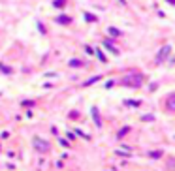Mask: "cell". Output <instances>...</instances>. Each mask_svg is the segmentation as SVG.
I'll return each instance as SVG.
<instances>
[{"label":"cell","instance_id":"cell-1","mask_svg":"<svg viewBox=\"0 0 175 171\" xmlns=\"http://www.w3.org/2000/svg\"><path fill=\"white\" fill-rule=\"evenodd\" d=\"M32 145H34V148L40 151V152H49V148H51V145L45 139H40V137H34V139H32Z\"/></svg>","mask_w":175,"mask_h":171},{"label":"cell","instance_id":"cell-2","mask_svg":"<svg viewBox=\"0 0 175 171\" xmlns=\"http://www.w3.org/2000/svg\"><path fill=\"white\" fill-rule=\"evenodd\" d=\"M123 83H124V85H130V87H139V85L143 83V77H141L139 73H134L132 77H130V75H128V77H124V81H123Z\"/></svg>","mask_w":175,"mask_h":171},{"label":"cell","instance_id":"cell-3","mask_svg":"<svg viewBox=\"0 0 175 171\" xmlns=\"http://www.w3.org/2000/svg\"><path fill=\"white\" fill-rule=\"evenodd\" d=\"M170 51H171V47H170V45H166V47L162 49V53H158V57H156V60H158V62H162L164 58H166V57L170 55Z\"/></svg>","mask_w":175,"mask_h":171},{"label":"cell","instance_id":"cell-4","mask_svg":"<svg viewBox=\"0 0 175 171\" xmlns=\"http://www.w3.org/2000/svg\"><path fill=\"white\" fill-rule=\"evenodd\" d=\"M91 113H92L94 124H96V126H102V120H100V117H98V109H96V107H92V109H91Z\"/></svg>","mask_w":175,"mask_h":171},{"label":"cell","instance_id":"cell-5","mask_svg":"<svg viewBox=\"0 0 175 171\" xmlns=\"http://www.w3.org/2000/svg\"><path fill=\"white\" fill-rule=\"evenodd\" d=\"M128 132H130V126H124V128H121V130H119V134H117V139H123V137H124Z\"/></svg>","mask_w":175,"mask_h":171},{"label":"cell","instance_id":"cell-6","mask_svg":"<svg viewBox=\"0 0 175 171\" xmlns=\"http://www.w3.org/2000/svg\"><path fill=\"white\" fill-rule=\"evenodd\" d=\"M70 21H72V19H70L68 15H60V17H57V23H60V25H68Z\"/></svg>","mask_w":175,"mask_h":171},{"label":"cell","instance_id":"cell-7","mask_svg":"<svg viewBox=\"0 0 175 171\" xmlns=\"http://www.w3.org/2000/svg\"><path fill=\"white\" fill-rule=\"evenodd\" d=\"M173 100H175V94H170V96H168V109H170V111H173V107H175Z\"/></svg>","mask_w":175,"mask_h":171},{"label":"cell","instance_id":"cell-8","mask_svg":"<svg viewBox=\"0 0 175 171\" xmlns=\"http://www.w3.org/2000/svg\"><path fill=\"white\" fill-rule=\"evenodd\" d=\"M104 45H105V47H107L109 51H111V53H115V55H117V53H119V49H117V47H115L113 44H109V41H104Z\"/></svg>","mask_w":175,"mask_h":171},{"label":"cell","instance_id":"cell-9","mask_svg":"<svg viewBox=\"0 0 175 171\" xmlns=\"http://www.w3.org/2000/svg\"><path fill=\"white\" fill-rule=\"evenodd\" d=\"M124 103H126V105H130V107H138V105H139V102H138V100H126Z\"/></svg>","mask_w":175,"mask_h":171},{"label":"cell","instance_id":"cell-10","mask_svg":"<svg viewBox=\"0 0 175 171\" xmlns=\"http://www.w3.org/2000/svg\"><path fill=\"white\" fill-rule=\"evenodd\" d=\"M64 4H66V0H53V6L55 8H62Z\"/></svg>","mask_w":175,"mask_h":171},{"label":"cell","instance_id":"cell-11","mask_svg":"<svg viewBox=\"0 0 175 171\" xmlns=\"http://www.w3.org/2000/svg\"><path fill=\"white\" fill-rule=\"evenodd\" d=\"M70 66H73V68H79V66H81V62L73 58V60H70Z\"/></svg>","mask_w":175,"mask_h":171},{"label":"cell","instance_id":"cell-12","mask_svg":"<svg viewBox=\"0 0 175 171\" xmlns=\"http://www.w3.org/2000/svg\"><path fill=\"white\" fill-rule=\"evenodd\" d=\"M149 156H151V158H160V156H162V152H158V151H152V152H149Z\"/></svg>","mask_w":175,"mask_h":171},{"label":"cell","instance_id":"cell-13","mask_svg":"<svg viewBox=\"0 0 175 171\" xmlns=\"http://www.w3.org/2000/svg\"><path fill=\"white\" fill-rule=\"evenodd\" d=\"M85 19H87V21H91V23H92V21H96V17H94L92 13H85Z\"/></svg>","mask_w":175,"mask_h":171},{"label":"cell","instance_id":"cell-14","mask_svg":"<svg viewBox=\"0 0 175 171\" xmlns=\"http://www.w3.org/2000/svg\"><path fill=\"white\" fill-rule=\"evenodd\" d=\"M109 34H111V36H119L121 32H119L117 28H113V26H111V28H109Z\"/></svg>","mask_w":175,"mask_h":171},{"label":"cell","instance_id":"cell-15","mask_svg":"<svg viewBox=\"0 0 175 171\" xmlns=\"http://www.w3.org/2000/svg\"><path fill=\"white\" fill-rule=\"evenodd\" d=\"M96 55H98V58H100L102 62H105V57H104V53H102L100 49H98V51H96Z\"/></svg>","mask_w":175,"mask_h":171},{"label":"cell","instance_id":"cell-16","mask_svg":"<svg viewBox=\"0 0 175 171\" xmlns=\"http://www.w3.org/2000/svg\"><path fill=\"white\" fill-rule=\"evenodd\" d=\"M98 79H102V77H100V75H96V77H92V79H91V81H87V83H85V85H92V83H96V81H98Z\"/></svg>","mask_w":175,"mask_h":171},{"label":"cell","instance_id":"cell-17","mask_svg":"<svg viewBox=\"0 0 175 171\" xmlns=\"http://www.w3.org/2000/svg\"><path fill=\"white\" fill-rule=\"evenodd\" d=\"M115 154H121V156H130V152H124V151H115Z\"/></svg>","mask_w":175,"mask_h":171},{"label":"cell","instance_id":"cell-18","mask_svg":"<svg viewBox=\"0 0 175 171\" xmlns=\"http://www.w3.org/2000/svg\"><path fill=\"white\" fill-rule=\"evenodd\" d=\"M23 105H27V107H32V105H34V102H23Z\"/></svg>","mask_w":175,"mask_h":171},{"label":"cell","instance_id":"cell-19","mask_svg":"<svg viewBox=\"0 0 175 171\" xmlns=\"http://www.w3.org/2000/svg\"><path fill=\"white\" fill-rule=\"evenodd\" d=\"M168 4H171V6H173V4H175V0H168Z\"/></svg>","mask_w":175,"mask_h":171},{"label":"cell","instance_id":"cell-20","mask_svg":"<svg viewBox=\"0 0 175 171\" xmlns=\"http://www.w3.org/2000/svg\"><path fill=\"white\" fill-rule=\"evenodd\" d=\"M121 4H124V0H121Z\"/></svg>","mask_w":175,"mask_h":171}]
</instances>
